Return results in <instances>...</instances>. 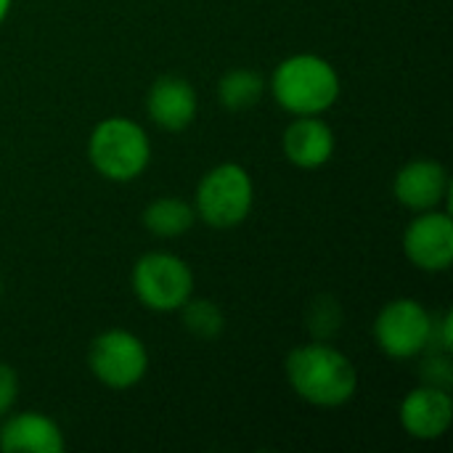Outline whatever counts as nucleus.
<instances>
[{
	"label": "nucleus",
	"instance_id": "nucleus-1",
	"mask_svg": "<svg viewBox=\"0 0 453 453\" xmlns=\"http://www.w3.org/2000/svg\"><path fill=\"white\" fill-rule=\"evenodd\" d=\"M284 374L292 393L313 409H342L358 393V372L353 361L324 340L289 350Z\"/></svg>",
	"mask_w": 453,
	"mask_h": 453
},
{
	"label": "nucleus",
	"instance_id": "nucleus-2",
	"mask_svg": "<svg viewBox=\"0 0 453 453\" xmlns=\"http://www.w3.org/2000/svg\"><path fill=\"white\" fill-rule=\"evenodd\" d=\"M279 104L292 117H319L326 114L340 93L342 80L332 61L319 53H292L276 64L265 85Z\"/></svg>",
	"mask_w": 453,
	"mask_h": 453
},
{
	"label": "nucleus",
	"instance_id": "nucleus-3",
	"mask_svg": "<svg viewBox=\"0 0 453 453\" xmlns=\"http://www.w3.org/2000/svg\"><path fill=\"white\" fill-rule=\"evenodd\" d=\"M88 159L93 170L111 183L141 178L151 162V138L130 117L101 119L88 138Z\"/></svg>",
	"mask_w": 453,
	"mask_h": 453
},
{
	"label": "nucleus",
	"instance_id": "nucleus-4",
	"mask_svg": "<svg viewBox=\"0 0 453 453\" xmlns=\"http://www.w3.org/2000/svg\"><path fill=\"white\" fill-rule=\"evenodd\" d=\"M196 220L215 231H231L242 226L255 204L252 175L236 162H220L207 170L194 191Z\"/></svg>",
	"mask_w": 453,
	"mask_h": 453
},
{
	"label": "nucleus",
	"instance_id": "nucleus-5",
	"mask_svg": "<svg viewBox=\"0 0 453 453\" xmlns=\"http://www.w3.org/2000/svg\"><path fill=\"white\" fill-rule=\"evenodd\" d=\"M130 287L135 300L146 311L178 313L183 303L194 295V271L180 255L154 250L135 260Z\"/></svg>",
	"mask_w": 453,
	"mask_h": 453
},
{
	"label": "nucleus",
	"instance_id": "nucleus-6",
	"mask_svg": "<svg viewBox=\"0 0 453 453\" xmlns=\"http://www.w3.org/2000/svg\"><path fill=\"white\" fill-rule=\"evenodd\" d=\"M433 316L419 300L398 297L382 305L374 319V342L393 361L425 356L433 342Z\"/></svg>",
	"mask_w": 453,
	"mask_h": 453
},
{
	"label": "nucleus",
	"instance_id": "nucleus-7",
	"mask_svg": "<svg viewBox=\"0 0 453 453\" xmlns=\"http://www.w3.org/2000/svg\"><path fill=\"white\" fill-rule=\"evenodd\" d=\"M90 374L109 390H130L149 372V350L141 337L127 329H106L88 348Z\"/></svg>",
	"mask_w": 453,
	"mask_h": 453
},
{
	"label": "nucleus",
	"instance_id": "nucleus-8",
	"mask_svg": "<svg viewBox=\"0 0 453 453\" xmlns=\"http://www.w3.org/2000/svg\"><path fill=\"white\" fill-rule=\"evenodd\" d=\"M406 260L425 273H443L453 265V220L446 210L417 212L403 231Z\"/></svg>",
	"mask_w": 453,
	"mask_h": 453
},
{
	"label": "nucleus",
	"instance_id": "nucleus-9",
	"mask_svg": "<svg viewBox=\"0 0 453 453\" xmlns=\"http://www.w3.org/2000/svg\"><path fill=\"white\" fill-rule=\"evenodd\" d=\"M398 422L403 433L414 441L433 443L441 441L453 422V398L451 390L422 385L403 395L398 406Z\"/></svg>",
	"mask_w": 453,
	"mask_h": 453
},
{
	"label": "nucleus",
	"instance_id": "nucleus-10",
	"mask_svg": "<svg viewBox=\"0 0 453 453\" xmlns=\"http://www.w3.org/2000/svg\"><path fill=\"white\" fill-rule=\"evenodd\" d=\"M451 194L449 170L438 159H411L393 178V196L411 212H427L443 207Z\"/></svg>",
	"mask_w": 453,
	"mask_h": 453
},
{
	"label": "nucleus",
	"instance_id": "nucleus-11",
	"mask_svg": "<svg viewBox=\"0 0 453 453\" xmlns=\"http://www.w3.org/2000/svg\"><path fill=\"white\" fill-rule=\"evenodd\" d=\"M199 111V96L194 85L180 74H162L146 93V114L165 133H183L194 125Z\"/></svg>",
	"mask_w": 453,
	"mask_h": 453
},
{
	"label": "nucleus",
	"instance_id": "nucleus-12",
	"mask_svg": "<svg viewBox=\"0 0 453 453\" xmlns=\"http://www.w3.org/2000/svg\"><path fill=\"white\" fill-rule=\"evenodd\" d=\"M284 157L300 170H319L324 167L337 149L332 125L319 117H292L281 135Z\"/></svg>",
	"mask_w": 453,
	"mask_h": 453
},
{
	"label": "nucleus",
	"instance_id": "nucleus-13",
	"mask_svg": "<svg viewBox=\"0 0 453 453\" xmlns=\"http://www.w3.org/2000/svg\"><path fill=\"white\" fill-rule=\"evenodd\" d=\"M3 453H64L66 438L61 427L40 411H19L0 419Z\"/></svg>",
	"mask_w": 453,
	"mask_h": 453
},
{
	"label": "nucleus",
	"instance_id": "nucleus-14",
	"mask_svg": "<svg viewBox=\"0 0 453 453\" xmlns=\"http://www.w3.org/2000/svg\"><path fill=\"white\" fill-rule=\"evenodd\" d=\"M143 228L157 239H178L188 234L196 223L194 204L178 196H159L143 210Z\"/></svg>",
	"mask_w": 453,
	"mask_h": 453
},
{
	"label": "nucleus",
	"instance_id": "nucleus-15",
	"mask_svg": "<svg viewBox=\"0 0 453 453\" xmlns=\"http://www.w3.org/2000/svg\"><path fill=\"white\" fill-rule=\"evenodd\" d=\"M265 77L257 69L250 66H236L228 69L220 82H218V101L226 111H250L252 106L260 104L263 93H265Z\"/></svg>",
	"mask_w": 453,
	"mask_h": 453
},
{
	"label": "nucleus",
	"instance_id": "nucleus-16",
	"mask_svg": "<svg viewBox=\"0 0 453 453\" xmlns=\"http://www.w3.org/2000/svg\"><path fill=\"white\" fill-rule=\"evenodd\" d=\"M180 313V321H183V329L196 337V340H215L223 334L226 329V316L223 311L218 308V303L207 300V297H188L183 303V308L178 311Z\"/></svg>",
	"mask_w": 453,
	"mask_h": 453
},
{
	"label": "nucleus",
	"instance_id": "nucleus-17",
	"mask_svg": "<svg viewBox=\"0 0 453 453\" xmlns=\"http://www.w3.org/2000/svg\"><path fill=\"white\" fill-rule=\"evenodd\" d=\"M340 321H342V311L332 297H319L308 311V324H311V332L316 334V340L332 337L340 329Z\"/></svg>",
	"mask_w": 453,
	"mask_h": 453
},
{
	"label": "nucleus",
	"instance_id": "nucleus-18",
	"mask_svg": "<svg viewBox=\"0 0 453 453\" xmlns=\"http://www.w3.org/2000/svg\"><path fill=\"white\" fill-rule=\"evenodd\" d=\"M425 353H427V358L422 361V382H425V385H433V388L451 390V385H453L451 353H446V350H433V348H427Z\"/></svg>",
	"mask_w": 453,
	"mask_h": 453
},
{
	"label": "nucleus",
	"instance_id": "nucleus-19",
	"mask_svg": "<svg viewBox=\"0 0 453 453\" xmlns=\"http://www.w3.org/2000/svg\"><path fill=\"white\" fill-rule=\"evenodd\" d=\"M19 398V377L11 364L0 361V419L11 414Z\"/></svg>",
	"mask_w": 453,
	"mask_h": 453
},
{
	"label": "nucleus",
	"instance_id": "nucleus-20",
	"mask_svg": "<svg viewBox=\"0 0 453 453\" xmlns=\"http://www.w3.org/2000/svg\"><path fill=\"white\" fill-rule=\"evenodd\" d=\"M433 350H453V316L451 311H443L441 316H433Z\"/></svg>",
	"mask_w": 453,
	"mask_h": 453
},
{
	"label": "nucleus",
	"instance_id": "nucleus-21",
	"mask_svg": "<svg viewBox=\"0 0 453 453\" xmlns=\"http://www.w3.org/2000/svg\"><path fill=\"white\" fill-rule=\"evenodd\" d=\"M11 8H13V0H0V24H3L5 19H8Z\"/></svg>",
	"mask_w": 453,
	"mask_h": 453
},
{
	"label": "nucleus",
	"instance_id": "nucleus-22",
	"mask_svg": "<svg viewBox=\"0 0 453 453\" xmlns=\"http://www.w3.org/2000/svg\"><path fill=\"white\" fill-rule=\"evenodd\" d=\"M0 297H3V281H0Z\"/></svg>",
	"mask_w": 453,
	"mask_h": 453
}]
</instances>
